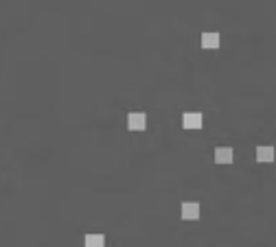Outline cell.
Listing matches in <instances>:
<instances>
[{"instance_id": "3", "label": "cell", "mask_w": 276, "mask_h": 247, "mask_svg": "<svg viewBox=\"0 0 276 247\" xmlns=\"http://www.w3.org/2000/svg\"><path fill=\"white\" fill-rule=\"evenodd\" d=\"M234 160V153L230 147H217L215 149V162L217 164H230Z\"/></svg>"}, {"instance_id": "2", "label": "cell", "mask_w": 276, "mask_h": 247, "mask_svg": "<svg viewBox=\"0 0 276 247\" xmlns=\"http://www.w3.org/2000/svg\"><path fill=\"white\" fill-rule=\"evenodd\" d=\"M180 215H182V219H186V221L198 219V217H200V203H195V201H186V203H182Z\"/></svg>"}, {"instance_id": "7", "label": "cell", "mask_w": 276, "mask_h": 247, "mask_svg": "<svg viewBox=\"0 0 276 247\" xmlns=\"http://www.w3.org/2000/svg\"><path fill=\"white\" fill-rule=\"evenodd\" d=\"M86 247H105V236L103 234H88Z\"/></svg>"}, {"instance_id": "1", "label": "cell", "mask_w": 276, "mask_h": 247, "mask_svg": "<svg viewBox=\"0 0 276 247\" xmlns=\"http://www.w3.org/2000/svg\"><path fill=\"white\" fill-rule=\"evenodd\" d=\"M127 127L132 131H143L145 127H147V116H145L143 112H132L127 116Z\"/></svg>"}, {"instance_id": "5", "label": "cell", "mask_w": 276, "mask_h": 247, "mask_svg": "<svg viewBox=\"0 0 276 247\" xmlns=\"http://www.w3.org/2000/svg\"><path fill=\"white\" fill-rule=\"evenodd\" d=\"M202 46L208 48V51H213V48H219V33L206 31L204 35H202Z\"/></svg>"}, {"instance_id": "4", "label": "cell", "mask_w": 276, "mask_h": 247, "mask_svg": "<svg viewBox=\"0 0 276 247\" xmlns=\"http://www.w3.org/2000/svg\"><path fill=\"white\" fill-rule=\"evenodd\" d=\"M182 125L186 129H200L202 127V114H195V112H186L182 116Z\"/></svg>"}, {"instance_id": "6", "label": "cell", "mask_w": 276, "mask_h": 247, "mask_svg": "<svg viewBox=\"0 0 276 247\" xmlns=\"http://www.w3.org/2000/svg\"><path fill=\"white\" fill-rule=\"evenodd\" d=\"M257 160L259 162H272L274 160V149L272 147H259L257 149Z\"/></svg>"}]
</instances>
